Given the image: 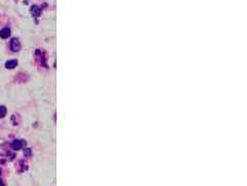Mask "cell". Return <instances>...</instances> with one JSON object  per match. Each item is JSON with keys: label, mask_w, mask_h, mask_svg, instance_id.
<instances>
[{"label": "cell", "mask_w": 247, "mask_h": 186, "mask_svg": "<svg viewBox=\"0 0 247 186\" xmlns=\"http://www.w3.org/2000/svg\"><path fill=\"white\" fill-rule=\"evenodd\" d=\"M10 49L12 52H19L21 49V43L18 38H12L10 41Z\"/></svg>", "instance_id": "6da1fadb"}, {"label": "cell", "mask_w": 247, "mask_h": 186, "mask_svg": "<svg viewBox=\"0 0 247 186\" xmlns=\"http://www.w3.org/2000/svg\"><path fill=\"white\" fill-rule=\"evenodd\" d=\"M24 141H20V140H16V141L12 142L11 144V147L14 150H20L21 148L24 146Z\"/></svg>", "instance_id": "7a4b0ae2"}, {"label": "cell", "mask_w": 247, "mask_h": 186, "mask_svg": "<svg viewBox=\"0 0 247 186\" xmlns=\"http://www.w3.org/2000/svg\"><path fill=\"white\" fill-rule=\"evenodd\" d=\"M17 65H18V61H17L16 59L8 60V61L5 63V67L7 68V69H12V68H14Z\"/></svg>", "instance_id": "3957f363"}, {"label": "cell", "mask_w": 247, "mask_h": 186, "mask_svg": "<svg viewBox=\"0 0 247 186\" xmlns=\"http://www.w3.org/2000/svg\"><path fill=\"white\" fill-rule=\"evenodd\" d=\"M9 35H10V29L7 28V27H5V28L0 30V37H1V38H7Z\"/></svg>", "instance_id": "277c9868"}, {"label": "cell", "mask_w": 247, "mask_h": 186, "mask_svg": "<svg viewBox=\"0 0 247 186\" xmlns=\"http://www.w3.org/2000/svg\"><path fill=\"white\" fill-rule=\"evenodd\" d=\"M31 12H32V14L34 17H37V16H39L40 14V8L38 7V6H36V5H34V6H32L31 7Z\"/></svg>", "instance_id": "5b68a950"}, {"label": "cell", "mask_w": 247, "mask_h": 186, "mask_svg": "<svg viewBox=\"0 0 247 186\" xmlns=\"http://www.w3.org/2000/svg\"><path fill=\"white\" fill-rule=\"evenodd\" d=\"M6 115V108L4 106H0V118H3Z\"/></svg>", "instance_id": "8992f818"}, {"label": "cell", "mask_w": 247, "mask_h": 186, "mask_svg": "<svg viewBox=\"0 0 247 186\" xmlns=\"http://www.w3.org/2000/svg\"><path fill=\"white\" fill-rule=\"evenodd\" d=\"M24 154H25V155H26V156L30 155V154H31V150H30V149H25Z\"/></svg>", "instance_id": "52a82bcc"}, {"label": "cell", "mask_w": 247, "mask_h": 186, "mask_svg": "<svg viewBox=\"0 0 247 186\" xmlns=\"http://www.w3.org/2000/svg\"><path fill=\"white\" fill-rule=\"evenodd\" d=\"M0 186H4V184H3V181H2V179H0Z\"/></svg>", "instance_id": "ba28073f"}, {"label": "cell", "mask_w": 247, "mask_h": 186, "mask_svg": "<svg viewBox=\"0 0 247 186\" xmlns=\"http://www.w3.org/2000/svg\"><path fill=\"white\" fill-rule=\"evenodd\" d=\"M0 175H1V169H0Z\"/></svg>", "instance_id": "9c48e42d"}]
</instances>
